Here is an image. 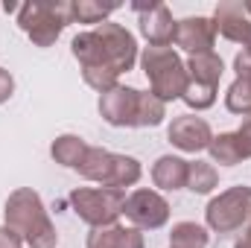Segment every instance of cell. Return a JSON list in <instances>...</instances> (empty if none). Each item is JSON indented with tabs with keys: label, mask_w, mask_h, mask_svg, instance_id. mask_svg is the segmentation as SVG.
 <instances>
[{
	"label": "cell",
	"mask_w": 251,
	"mask_h": 248,
	"mask_svg": "<svg viewBox=\"0 0 251 248\" xmlns=\"http://www.w3.org/2000/svg\"><path fill=\"white\" fill-rule=\"evenodd\" d=\"M243 6H246V15L251 18V0H243Z\"/></svg>",
	"instance_id": "obj_29"
},
{
	"label": "cell",
	"mask_w": 251,
	"mask_h": 248,
	"mask_svg": "<svg viewBox=\"0 0 251 248\" xmlns=\"http://www.w3.org/2000/svg\"><path fill=\"white\" fill-rule=\"evenodd\" d=\"M216 44V26L210 18L196 15V18H181L176 26V47H181L190 56H201V53H213Z\"/></svg>",
	"instance_id": "obj_11"
},
{
	"label": "cell",
	"mask_w": 251,
	"mask_h": 248,
	"mask_svg": "<svg viewBox=\"0 0 251 248\" xmlns=\"http://www.w3.org/2000/svg\"><path fill=\"white\" fill-rule=\"evenodd\" d=\"M137 62H140V70L149 79V91L158 99L176 102V99L184 97L190 82L187 64L173 47H143Z\"/></svg>",
	"instance_id": "obj_2"
},
{
	"label": "cell",
	"mask_w": 251,
	"mask_h": 248,
	"mask_svg": "<svg viewBox=\"0 0 251 248\" xmlns=\"http://www.w3.org/2000/svg\"><path fill=\"white\" fill-rule=\"evenodd\" d=\"M237 137H240V143H243V152H246V161L251 158V111L243 114V123L237 128Z\"/></svg>",
	"instance_id": "obj_25"
},
{
	"label": "cell",
	"mask_w": 251,
	"mask_h": 248,
	"mask_svg": "<svg viewBox=\"0 0 251 248\" xmlns=\"http://www.w3.org/2000/svg\"><path fill=\"white\" fill-rule=\"evenodd\" d=\"M3 225L12 228L24 246L29 248H56L59 246V231L41 201V196L32 187H18L9 193L3 204Z\"/></svg>",
	"instance_id": "obj_1"
},
{
	"label": "cell",
	"mask_w": 251,
	"mask_h": 248,
	"mask_svg": "<svg viewBox=\"0 0 251 248\" xmlns=\"http://www.w3.org/2000/svg\"><path fill=\"white\" fill-rule=\"evenodd\" d=\"M251 219V187L237 184L213 196L204 207L207 231L213 234H234Z\"/></svg>",
	"instance_id": "obj_5"
},
{
	"label": "cell",
	"mask_w": 251,
	"mask_h": 248,
	"mask_svg": "<svg viewBox=\"0 0 251 248\" xmlns=\"http://www.w3.org/2000/svg\"><path fill=\"white\" fill-rule=\"evenodd\" d=\"M88 149H91V146H88L79 134H59V137L53 140V146H50V155H53L56 164H62L67 170H79V164L85 161Z\"/></svg>",
	"instance_id": "obj_18"
},
{
	"label": "cell",
	"mask_w": 251,
	"mask_h": 248,
	"mask_svg": "<svg viewBox=\"0 0 251 248\" xmlns=\"http://www.w3.org/2000/svg\"><path fill=\"white\" fill-rule=\"evenodd\" d=\"M117 12V3H97V0H76L70 3V18L73 24H105L108 15Z\"/></svg>",
	"instance_id": "obj_23"
},
{
	"label": "cell",
	"mask_w": 251,
	"mask_h": 248,
	"mask_svg": "<svg viewBox=\"0 0 251 248\" xmlns=\"http://www.w3.org/2000/svg\"><path fill=\"white\" fill-rule=\"evenodd\" d=\"M111 167H114V152H108V149H102V146H91L76 173H79L85 181H94V184L105 187L108 178H111Z\"/></svg>",
	"instance_id": "obj_16"
},
{
	"label": "cell",
	"mask_w": 251,
	"mask_h": 248,
	"mask_svg": "<svg viewBox=\"0 0 251 248\" xmlns=\"http://www.w3.org/2000/svg\"><path fill=\"white\" fill-rule=\"evenodd\" d=\"M210 231L199 222H176L170 231V248H207Z\"/></svg>",
	"instance_id": "obj_19"
},
{
	"label": "cell",
	"mask_w": 251,
	"mask_h": 248,
	"mask_svg": "<svg viewBox=\"0 0 251 248\" xmlns=\"http://www.w3.org/2000/svg\"><path fill=\"white\" fill-rule=\"evenodd\" d=\"M73 24L70 3L56 0H29L18 9V26L29 35L35 47H53L64 32V26Z\"/></svg>",
	"instance_id": "obj_3"
},
{
	"label": "cell",
	"mask_w": 251,
	"mask_h": 248,
	"mask_svg": "<svg viewBox=\"0 0 251 248\" xmlns=\"http://www.w3.org/2000/svg\"><path fill=\"white\" fill-rule=\"evenodd\" d=\"M137 102L140 91L131 85H114L111 91L100 94V114L102 120L114 128H134L137 120Z\"/></svg>",
	"instance_id": "obj_9"
},
{
	"label": "cell",
	"mask_w": 251,
	"mask_h": 248,
	"mask_svg": "<svg viewBox=\"0 0 251 248\" xmlns=\"http://www.w3.org/2000/svg\"><path fill=\"white\" fill-rule=\"evenodd\" d=\"M85 248H146L143 231L134 225H108V228H91Z\"/></svg>",
	"instance_id": "obj_13"
},
{
	"label": "cell",
	"mask_w": 251,
	"mask_h": 248,
	"mask_svg": "<svg viewBox=\"0 0 251 248\" xmlns=\"http://www.w3.org/2000/svg\"><path fill=\"white\" fill-rule=\"evenodd\" d=\"M167 137L176 149L187 152V155H199L210 146L213 140V128L204 117H196V114H181V117H173V123L167 128Z\"/></svg>",
	"instance_id": "obj_10"
},
{
	"label": "cell",
	"mask_w": 251,
	"mask_h": 248,
	"mask_svg": "<svg viewBox=\"0 0 251 248\" xmlns=\"http://www.w3.org/2000/svg\"><path fill=\"white\" fill-rule=\"evenodd\" d=\"M234 248H251V219H249V225L243 228V234H240V240L234 243Z\"/></svg>",
	"instance_id": "obj_28"
},
{
	"label": "cell",
	"mask_w": 251,
	"mask_h": 248,
	"mask_svg": "<svg viewBox=\"0 0 251 248\" xmlns=\"http://www.w3.org/2000/svg\"><path fill=\"white\" fill-rule=\"evenodd\" d=\"M187 76L190 82H199V85H210V88H219V79L225 73V62L219 53H201V56H190L187 62Z\"/></svg>",
	"instance_id": "obj_15"
},
{
	"label": "cell",
	"mask_w": 251,
	"mask_h": 248,
	"mask_svg": "<svg viewBox=\"0 0 251 248\" xmlns=\"http://www.w3.org/2000/svg\"><path fill=\"white\" fill-rule=\"evenodd\" d=\"M12 94H15V79H12V73L6 67H0V105L9 102Z\"/></svg>",
	"instance_id": "obj_26"
},
{
	"label": "cell",
	"mask_w": 251,
	"mask_h": 248,
	"mask_svg": "<svg viewBox=\"0 0 251 248\" xmlns=\"http://www.w3.org/2000/svg\"><path fill=\"white\" fill-rule=\"evenodd\" d=\"M207 152H210V164H219V167H237V164L246 161V152H243V143H240L237 131L213 134Z\"/></svg>",
	"instance_id": "obj_17"
},
{
	"label": "cell",
	"mask_w": 251,
	"mask_h": 248,
	"mask_svg": "<svg viewBox=\"0 0 251 248\" xmlns=\"http://www.w3.org/2000/svg\"><path fill=\"white\" fill-rule=\"evenodd\" d=\"M94 32H97V38H100V44H102V59H105V67L111 70V73H128L137 59H140V53H137V38L126 29L123 24H114V21H105V24H100V26H94Z\"/></svg>",
	"instance_id": "obj_6"
},
{
	"label": "cell",
	"mask_w": 251,
	"mask_h": 248,
	"mask_svg": "<svg viewBox=\"0 0 251 248\" xmlns=\"http://www.w3.org/2000/svg\"><path fill=\"white\" fill-rule=\"evenodd\" d=\"M219 187V170L210 161H190L187 173V190L196 196H207Z\"/></svg>",
	"instance_id": "obj_20"
},
{
	"label": "cell",
	"mask_w": 251,
	"mask_h": 248,
	"mask_svg": "<svg viewBox=\"0 0 251 248\" xmlns=\"http://www.w3.org/2000/svg\"><path fill=\"white\" fill-rule=\"evenodd\" d=\"M126 219L140 228V231H158L170 222V201L158 193V190H134L126 196V207H123Z\"/></svg>",
	"instance_id": "obj_7"
},
{
	"label": "cell",
	"mask_w": 251,
	"mask_h": 248,
	"mask_svg": "<svg viewBox=\"0 0 251 248\" xmlns=\"http://www.w3.org/2000/svg\"><path fill=\"white\" fill-rule=\"evenodd\" d=\"M131 9L140 18V35L149 41V47H173L176 44V26L178 21L173 18L167 3L149 0V3H131Z\"/></svg>",
	"instance_id": "obj_8"
},
{
	"label": "cell",
	"mask_w": 251,
	"mask_h": 248,
	"mask_svg": "<svg viewBox=\"0 0 251 248\" xmlns=\"http://www.w3.org/2000/svg\"><path fill=\"white\" fill-rule=\"evenodd\" d=\"M210 21L216 26V35H222V38H228L234 44H246V38L251 35V18L246 15L243 0H222V3H216Z\"/></svg>",
	"instance_id": "obj_12"
},
{
	"label": "cell",
	"mask_w": 251,
	"mask_h": 248,
	"mask_svg": "<svg viewBox=\"0 0 251 248\" xmlns=\"http://www.w3.org/2000/svg\"><path fill=\"white\" fill-rule=\"evenodd\" d=\"M0 248H24V240H21L12 228L0 225Z\"/></svg>",
	"instance_id": "obj_27"
},
{
	"label": "cell",
	"mask_w": 251,
	"mask_h": 248,
	"mask_svg": "<svg viewBox=\"0 0 251 248\" xmlns=\"http://www.w3.org/2000/svg\"><path fill=\"white\" fill-rule=\"evenodd\" d=\"M187 173H190V161L178 158V155H161L152 164V184L176 193V190L187 187Z\"/></svg>",
	"instance_id": "obj_14"
},
{
	"label": "cell",
	"mask_w": 251,
	"mask_h": 248,
	"mask_svg": "<svg viewBox=\"0 0 251 248\" xmlns=\"http://www.w3.org/2000/svg\"><path fill=\"white\" fill-rule=\"evenodd\" d=\"M73 213L91 225V228H108L117 225V219L123 216L126 207V190L114 187H76L67 196Z\"/></svg>",
	"instance_id": "obj_4"
},
{
	"label": "cell",
	"mask_w": 251,
	"mask_h": 248,
	"mask_svg": "<svg viewBox=\"0 0 251 248\" xmlns=\"http://www.w3.org/2000/svg\"><path fill=\"white\" fill-rule=\"evenodd\" d=\"M216 97H219V88H210V85H199V82H187V91H184V105L193 111H204L210 105H216Z\"/></svg>",
	"instance_id": "obj_24"
},
{
	"label": "cell",
	"mask_w": 251,
	"mask_h": 248,
	"mask_svg": "<svg viewBox=\"0 0 251 248\" xmlns=\"http://www.w3.org/2000/svg\"><path fill=\"white\" fill-rule=\"evenodd\" d=\"M143 175V167L137 158L131 155H117L114 152V167H111V178L105 187H114V190H126V187H134Z\"/></svg>",
	"instance_id": "obj_22"
},
{
	"label": "cell",
	"mask_w": 251,
	"mask_h": 248,
	"mask_svg": "<svg viewBox=\"0 0 251 248\" xmlns=\"http://www.w3.org/2000/svg\"><path fill=\"white\" fill-rule=\"evenodd\" d=\"M164 120H167V102L158 99L152 91H140L134 128H155V125H161Z\"/></svg>",
	"instance_id": "obj_21"
}]
</instances>
